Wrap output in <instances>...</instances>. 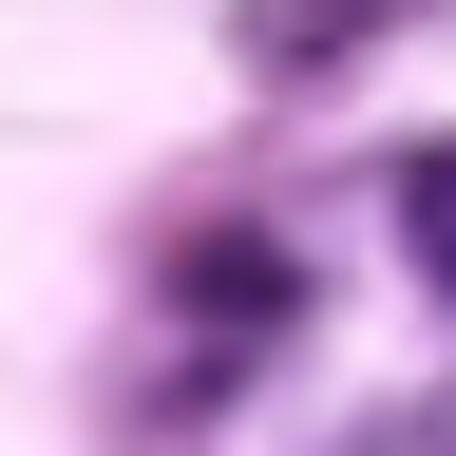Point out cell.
<instances>
[{
	"label": "cell",
	"mask_w": 456,
	"mask_h": 456,
	"mask_svg": "<svg viewBox=\"0 0 456 456\" xmlns=\"http://www.w3.org/2000/svg\"><path fill=\"white\" fill-rule=\"evenodd\" d=\"M380 20H419V0H228V38H248L266 77H342Z\"/></svg>",
	"instance_id": "cell-1"
},
{
	"label": "cell",
	"mask_w": 456,
	"mask_h": 456,
	"mask_svg": "<svg viewBox=\"0 0 456 456\" xmlns=\"http://www.w3.org/2000/svg\"><path fill=\"white\" fill-rule=\"evenodd\" d=\"M399 248H419V285L456 305V134H437V152H399Z\"/></svg>",
	"instance_id": "cell-2"
}]
</instances>
